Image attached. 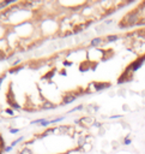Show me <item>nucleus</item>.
Wrapping results in <instances>:
<instances>
[{
    "mask_svg": "<svg viewBox=\"0 0 145 154\" xmlns=\"http://www.w3.org/2000/svg\"><path fill=\"white\" fill-rule=\"evenodd\" d=\"M101 42H102L101 39H94V40L91 41V46H98Z\"/></svg>",
    "mask_w": 145,
    "mask_h": 154,
    "instance_id": "nucleus-6",
    "label": "nucleus"
},
{
    "mask_svg": "<svg viewBox=\"0 0 145 154\" xmlns=\"http://www.w3.org/2000/svg\"><path fill=\"white\" fill-rule=\"evenodd\" d=\"M19 61H21V59H17V60H16V61H13V65L18 64V63H19Z\"/></svg>",
    "mask_w": 145,
    "mask_h": 154,
    "instance_id": "nucleus-21",
    "label": "nucleus"
},
{
    "mask_svg": "<svg viewBox=\"0 0 145 154\" xmlns=\"http://www.w3.org/2000/svg\"><path fill=\"white\" fill-rule=\"evenodd\" d=\"M82 108H83V106H78V107H76V108H73L71 112H74V111H80Z\"/></svg>",
    "mask_w": 145,
    "mask_h": 154,
    "instance_id": "nucleus-15",
    "label": "nucleus"
},
{
    "mask_svg": "<svg viewBox=\"0 0 145 154\" xmlns=\"http://www.w3.org/2000/svg\"><path fill=\"white\" fill-rule=\"evenodd\" d=\"M145 61V57L144 58H141V59H138V60H136L134 63H133L130 68H128V71H137L138 69L140 68L141 65H143V63Z\"/></svg>",
    "mask_w": 145,
    "mask_h": 154,
    "instance_id": "nucleus-3",
    "label": "nucleus"
},
{
    "mask_svg": "<svg viewBox=\"0 0 145 154\" xmlns=\"http://www.w3.org/2000/svg\"><path fill=\"white\" fill-rule=\"evenodd\" d=\"M53 105H52V104H46V105H44V107H43V108H53Z\"/></svg>",
    "mask_w": 145,
    "mask_h": 154,
    "instance_id": "nucleus-14",
    "label": "nucleus"
},
{
    "mask_svg": "<svg viewBox=\"0 0 145 154\" xmlns=\"http://www.w3.org/2000/svg\"><path fill=\"white\" fill-rule=\"evenodd\" d=\"M19 154H31V150H30L29 148H23Z\"/></svg>",
    "mask_w": 145,
    "mask_h": 154,
    "instance_id": "nucleus-10",
    "label": "nucleus"
},
{
    "mask_svg": "<svg viewBox=\"0 0 145 154\" xmlns=\"http://www.w3.org/2000/svg\"><path fill=\"white\" fill-rule=\"evenodd\" d=\"M107 40H108L109 42H111V41H115V40H118V36H116V35H110V36H108V37H107Z\"/></svg>",
    "mask_w": 145,
    "mask_h": 154,
    "instance_id": "nucleus-9",
    "label": "nucleus"
},
{
    "mask_svg": "<svg viewBox=\"0 0 145 154\" xmlns=\"http://www.w3.org/2000/svg\"><path fill=\"white\" fill-rule=\"evenodd\" d=\"M76 123H79V124H82V125L89 126V125L95 124V119L92 117H89V116H88V117H83V118L79 120H76Z\"/></svg>",
    "mask_w": 145,
    "mask_h": 154,
    "instance_id": "nucleus-2",
    "label": "nucleus"
},
{
    "mask_svg": "<svg viewBox=\"0 0 145 154\" xmlns=\"http://www.w3.org/2000/svg\"><path fill=\"white\" fill-rule=\"evenodd\" d=\"M84 142H85V138H84V137H80L79 141H78V143H79V146H84Z\"/></svg>",
    "mask_w": 145,
    "mask_h": 154,
    "instance_id": "nucleus-12",
    "label": "nucleus"
},
{
    "mask_svg": "<svg viewBox=\"0 0 145 154\" xmlns=\"http://www.w3.org/2000/svg\"><path fill=\"white\" fill-rule=\"evenodd\" d=\"M6 113H9V114H13V111L11 110V108H7V110H6Z\"/></svg>",
    "mask_w": 145,
    "mask_h": 154,
    "instance_id": "nucleus-17",
    "label": "nucleus"
},
{
    "mask_svg": "<svg viewBox=\"0 0 145 154\" xmlns=\"http://www.w3.org/2000/svg\"><path fill=\"white\" fill-rule=\"evenodd\" d=\"M11 149H12V146H9V147H6V148H5V152H10Z\"/></svg>",
    "mask_w": 145,
    "mask_h": 154,
    "instance_id": "nucleus-19",
    "label": "nucleus"
},
{
    "mask_svg": "<svg viewBox=\"0 0 145 154\" xmlns=\"http://www.w3.org/2000/svg\"><path fill=\"white\" fill-rule=\"evenodd\" d=\"M22 141H23V136H22V137H19V138H17L16 141H13V142H12V145H11V146H12V147H13V146H16V145H17L18 142H22Z\"/></svg>",
    "mask_w": 145,
    "mask_h": 154,
    "instance_id": "nucleus-11",
    "label": "nucleus"
},
{
    "mask_svg": "<svg viewBox=\"0 0 145 154\" xmlns=\"http://www.w3.org/2000/svg\"><path fill=\"white\" fill-rule=\"evenodd\" d=\"M76 100V96L74 95H67V96H65L64 99V104H71L73 102Z\"/></svg>",
    "mask_w": 145,
    "mask_h": 154,
    "instance_id": "nucleus-5",
    "label": "nucleus"
},
{
    "mask_svg": "<svg viewBox=\"0 0 145 154\" xmlns=\"http://www.w3.org/2000/svg\"><path fill=\"white\" fill-rule=\"evenodd\" d=\"M108 86H109L108 83H98V84H97V88H96V89H97V90L104 89V88H107Z\"/></svg>",
    "mask_w": 145,
    "mask_h": 154,
    "instance_id": "nucleus-7",
    "label": "nucleus"
},
{
    "mask_svg": "<svg viewBox=\"0 0 145 154\" xmlns=\"http://www.w3.org/2000/svg\"><path fill=\"white\" fill-rule=\"evenodd\" d=\"M5 148V142H4V138L0 136V153H3V149Z\"/></svg>",
    "mask_w": 145,
    "mask_h": 154,
    "instance_id": "nucleus-8",
    "label": "nucleus"
},
{
    "mask_svg": "<svg viewBox=\"0 0 145 154\" xmlns=\"http://www.w3.org/2000/svg\"><path fill=\"white\" fill-rule=\"evenodd\" d=\"M36 123H40V124L43 125V126H48V125L51 124V120H47V119H37V120H34V122H33V124H36Z\"/></svg>",
    "mask_w": 145,
    "mask_h": 154,
    "instance_id": "nucleus-4",
    "label": "nucleus"
},
{
    "mask_svg": "<svg viewBox=\"0 0 145 154\" xmlns=\"http://www.w3.org/2000/svg\"><path fill=\"white\" fill-rule=\"evenodd\" d=\"M137 18H138V13H137V11H134V12H130L127 16H125V18H124L125 23H121L120 25L121 27L132 25V24H134V23L137 22Z\"/></svg>",
    "mask_w": 145,
    "mask_h": 154,
    "instance_id": "nucleus-1",
    "label": "nucleus"
},
{
    "mask_svg": "<svg viewBox=\"0 0 145 154\" xmlns=\"http://www.w3.org/2000/svg\"><path fill=\"white\" fill-rule=\"evenodd\" d=\"M0 154H3V153H0Z\"/></svg>",
    "mask_w": 145,
    "mask_h": 154,
    "instance_id": "nucleus-22",
    "label": "nucleus"
},
{
    "mask_svg": "<svg viewBox=\"0 0 145 154\" xmlns=\"http://www.w3.org/2000/svg\"><path fill=\"white\" fill-rule=\"evenodd\" d=\"M131 143V140L130 138H125V145H130Z\"/></svg>",
    "mask_w": 145,
    "mask_h": 154,
    "instance_id": "nucleus-18",
    "label": "nucleus"
},
{
    "mask_svg": "<svg viewBox=\"0 0 145 154\" xmlns=\"http://www.w3.org/2000/svg\"><path fill=\"white\" fill-rule=\"evenodd\" d=\"M12 106H13V107H14V108H16V110H19V106H18L17 104H13Z\"/></svg>",
    "mask_w": 145,
    "mask_h": 154,
    "instance_id": "nucleus-20",
    "label": "nucleus"
},
{
    "mask_svg": "<svg viewBox=\"0 0 145 154\" xmlns=\"http://www.w3.org/2000/svg\"><path fill=\"white\" fill-rule=\"evenodd\" d=\"M21 70H22V68H17V69H13V70H11L10 72H11V73H17V72H19Z\"/></svg>",
    "mask_w": 145,
    "mask_h": 154,
    "instance_id": "nucleus-13",
    "label": "nucleus"
},
{
    "mask_svg": "<svg viewBox=\"0 0 145 154\" xmlns=\"http://www.w3.org/2000/svg\"><path fill=\"white\" fill-rule=\"evenodd\" d=\"M10 131H11V134H17L18 133V129H11Z\"/></svg>",
    "mask_w": 145,
    "mask_h": 154,
    "instance_id": "nucleus-16",
    "label": "nucleus"
}]
</instances>
